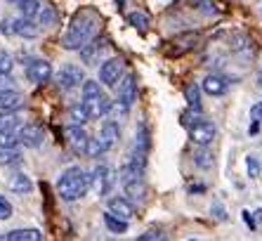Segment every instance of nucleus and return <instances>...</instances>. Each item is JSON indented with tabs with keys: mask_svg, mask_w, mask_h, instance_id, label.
Returning a JSON list of instances; mask_svg holds the SVG:
<instances>
[{
	"mask_svg": "<svg viewBox=\"0 0 262 241\" xmlns=\"http://www.w3.org/2000/svg\"><path fill=\"white\" fill-rule=\"evenodd\" d=\"M99 24H102V19H99V14L95 10H80V12H76L67 33H64V38H61L64 50H83L88 43L97 38Z\"/></svg>",
	"mask_w": 262,
	"mask_h": 241,
	"instance_id": "1",
	"label": "nucleus"
},
{
	"mask_svg": "<svg viewBox=\"0 0 262 241\" xmlns=\"http://www.w3.org/2000/svg\"><path fill=\"white\" fill-rule=\"evenodd\" d=\"M90 185H92L90 175L80 168V166H71V168H67L59 175V180H57V192H59L61 199L71 204V201L83 199L88 194V189H90Z\"/></svg>",
	"mask_w": 262,
	"mask_h": 241,
	"instance_id": "2",
	"label": "nucleus"
},
{
	"mask_svg": "<svg viewBox=\"0 0 262 241\" xmlns=\"http://www.w3.org/2000/svg\"><path fill=\"white\" fill-rule=\"evenodd\" d=\"M144 170L146 168H140L135 163L125 161L118 170V180H121L123 189L128 194L133 201H144L146 196V182H144Z\"/></svg>",
	"mask_w": 262,
	"mask_h": 241,
	"instance_id": "3",
	"label": "nucleus"
},
{
	"mask_svg": "<svg viewBox=\"0 0 262 241\" xmlns=\"http://www.w3.org/2000/svg\"><path fill=\"white\" fill-rule=\"evenodd\" d=\"M83 104H85V109L90 111L92 118H102V116H106L111 111V99L109 95L102 90V85L95 83V81H85L83 83Z\"/></svg>",
	"mask_w": 262,
	"mask_h": 241,
	"instance_id": "4",
	"label": "nucleus"
},
{
	"mask_svg": "<svg viewBox=\"0 0 262 241\" xmlns=\"http://www.w3.org/2000/svg\"><path fill=\"white\" fill-rule=\"evenodd\" d=\"M187 126H189V139L196 147H210V142L217 135V128H215L213 120L201 118V116L194 120H187Z\"/></svg>",
	"mask_w": 262,
	"mask_h": 241,
	"instance_id": "5",
	"label": "nucleus"
},
{
	"mask_svg": "<svg viewBox=\"0 0 262 241\" xmlns=\"http://www.w3.org/2000/svg\"><path fill=\"white\" fill-rule=\"evenodd\" d=\"M114 185H116V173H114V168L106 166V163H99L97 168L92 170V189H95L99 196H106V194L114 189Z\"/></svg>",
	"mask_w": 262,
	"mask_h": 241,
	"instance_id": "6",
	"label": "nucleus"
},
{
	"mask_svg": "<svg viewBox=\"0 0 262 241\" xmlns=\"http://www.w3.org/2000/svg\"><path fill=\"white\" fill-rule=\"evenodd\" d=\"M116 88H118V107H121L123 114H128L130 107L137 99V78H135V73H125Z\"/></svg>",
	"mask_w": 262,
	"mask_h": 241,
	"instance_id": "7",
	"label": "nucleus"
},
{
	"mask_svg": "<svg viewBox=\"0 0 262 241\" xmlns=\"http://www.w3.org/2000/svg\"><path fill=\"white\" fill-rule=\"evenodd\" d=\"M85 83V76H83V69L76 67V64H67L61 67V71L57 73V85L61 90H76V88H83Z\"/></svg>",
	"mask_w": 262,
	"mask_h": 241,
	"instance_id": "8",
	"label": "nucleus"
},
{
	"mask_svg": "<svg viewBox=\"0 0 262 241\" xmlns=\"http://www.w3.org/2000/svg\"><path fill=\"white\" fill-rule=\"evenodd\" d=\"M123 78V59L121 57H111L99 67V81L106 88H116Z\"/></svg>",
	"mask_w": 262,
	"mask_h": 241,
	"instance_id": "9",
	"label": "nucleus"
},
{
	"mask_svg": "<svg viewBox=\"0 0 262 241\" xmlns=\"http://www.w3.org/2000/svg\"><path fill=\"white\" fill-rule=\"evenodd\" d=\"M64 135H67V145L71 147L73 154H85L88 142H90V135H88L85 128L78 126V123H69Z\"/></svg>",
	"mask_w": 262,
	"mask_h": 241,
	"instance_id": "10",
	"label": "nucleus"
},
{
	"mask_svg": "<svg viewBox=\"0 0 262 241\" xmlns=\"http://www.w3.org/2000/svg\"><path fill=\"white\" fill-rule=\"evenodd\" d=\"M26 78L36 85H43L52 78V64L45 59H31L26 64Z\"/></svg>",
	"mask_w": 262,
	"mask_h": 241,
	"instance_id": "11",
	"label": "nucleus"
},
{
	"mask_svg": "<svg viewBox=\"0 0 262 241\" xmlns=\"http://www.w3.org/2000/svg\"><path fill=\"white\" fill-rule=\"evenodd\" d=\"M17 135H19V145L29 147V149H38V147L43 145V139H45L43 128L33 126V123H29V126H19Z\"/></svg>",
	"mask_w": 262,
	"mask_h": 241,
	"instance_id": "12",
	"label": "nucleus"
},
{
	"mask_svg": "<svg viewBox=\"0 0 262 241\" xmlns=\"http://www.w3.org/2000/svg\"><path fill=\"white\" fill-rule=\"evenodd\" d=\"M201 90L210 97H222L229 90V78L222 76V73H208L201 83Z\"/></svg>",
	"mask_w": 262,
	"mask_h": 241,
	"instance_id": "13",
	"label": "nucleus"
},
{
	"mask_svg": "<svg viewBox=\"0 0 262 241\" xmlns=\"http://www.w3.org/2000/svg\"><path fill=\"white\" fill-rule=\"evenodd\" d=\"M99 139L104 142L106 151L114 149L121 142V126H118L116 120H104L102 128H99Z\"/></svg>",
	"mask_w": 262,
	"mask_h": 241,
	"instance_id": "14",
	"label": "nucleus"
},
{
	"mask_svg": "<svg viewBox=\"0 0 262 241\" xmlns=\"http://www.w3.org/2000/svg\"><path fill=\"white\" fill-rule=\"evenodd\" d=\"M12 29H14V36H21V38H38V36H40V29H43V26L36 24L33 19L19 17V19H12Z\"/></svg>",
	"mask_w": 262,
	"mask_h": 241,
	"instance_id": "15",
	"label": "nucleus"
},
{
	"mask_svg": "<svg viewBox=\"0 0 262 241\" xmlns=\"http://www.w3.org/2000/svg\"><path fill=\"white\" fill-rule=\"evenodd\" d=\"M26 104L24 95L14 90H0V111H19Z\"/></svg>",
	"mask_w": 262,
	"mask_h": 241,
	"instance_id": "16",
	"label": "nucleus"
},
{
	"mask_svg": "<svg viewBox=\"0 0 262 241\" xmlns=\"http://www.w3.org/2000/svg\"><path fill=\"white\" fill-rule=\"evenodd\" d=\"M109 211L114 213V215H118V217H123V220H130V217L135 215V208H133V204H130L128 199H123V196H111L109 199Z\"/></svg>",
	"mask_w": 262,
	"mask_h": 241,
	"instance_id": "17",
	"label": "nucleus"
},
{
	"mask_svg": "<svg viewBox=\"0 0 262 241\" xmlns=\"http://www.w3.org/2000/svg\"><path fill=\"white\" fill-rule=\"evenodd\" d=\"M104 50H106V41H90L85 48L80 50V57H83L85 64H95Z\"/></svg>",
	"mask_w": 262,
	"mask_h": 241,
	"instance_id": "18",
	"label": "nucleus"
},
{
	"mask_svg": "<svg viewBox=\"0 0 262 241\" xmlns=\"http://www.w3.org/2000/svg\"><path fill=\"white\" fill-rule=\"evenodd\" d=\"M43 234L38 229H12L7 234L0 236V241H40Z\"/></svg>",
	"mask_w": 262,
	"mask_h": 241,
	"instance_id": "19",
	"label": "nucleus"
},
{
	"mask_svg": "<svg viewBox=\"0 0 262 241\" xmlns=\"http://www.w3.org/2000/svg\"><path fill=\"white\" fill-rule=\"evenodd\" d=\"M31 189H33V182H31L29 175H24V173H14L12 177H10V192L19 194V196H24V194H29Z\"/></svg>",
	"mask_w": 262,
	"mask_h": 241,
	"instance_id": "20",
	"label": "nucleus"
},
{
	"mask_svg": "<svg viewBox=\"0 0 262 241\" xmlns=\"http://www.w3.org/2000/svg\"><path fill=\"white\" fill-rule=\"evenodd\" d=\"M90 118H92V116H90V111L85 109V104H83V102H76V104H71V107H69V120H71V123L85 126Z\"/></svg>",
	"mask_w": 262,
	"mask_h": 241,
	"instance_id": "21",
	"label": "nucleus"
},
{
	"mask_svg": "<svg viewBox=\"0 0 262 241\" xmlns=\"http://www.w3.org/2000/svg\"><path fill=\"white\" fill-rule=\"evenodd\" d=\"M17 5H19V12H21V17L33 19V22H36L38 14H40V7H43V3H40V0H19ZM36 24H38V22H36Z\"/></svg>",
	"mask_w": 262,
	"mask_h": 241,
	"instance_id": "22",
	"label": "nucleus"
},
{
	"mask_svg": "<svg viewBox=\"0 0 262 241\" xmlns=\"http://www.w3.org/2000/svg\"><path fill=\"white\" fill-rule=\"evenodd\" d=\"M194 163L199 166L201 170H210L215 166V156L213 151L208 149V147H199V149L194 151Z\"/></svg>",
	"mask_w": 262,
	"mask_h": 241,
	"instance_id": "23",
	"label": "nucleus"
},
{
	"mask_svg": "<svg viewBox=\"0 0 262 241\" xmlns=\"http://www.w3.org/2000/svg\"><path fill=\"white\" fill-rule=\"evenodd\" d=\"M104 225H106L114 234H125V232H128V220H123V217L114 215L111 211L104 213Z\"/></svg>",
	"mask_w": 262,
	"mask_h": 241,
	"instance_id": "24",
	"label": "nucleus"
},
{
	"mask_svg": "<svg viewBox=\"0 0 262 241\" xmlns=\"http://www.w3.org/2000/svg\"><path fill=\"white\" fill-rule=\"evenodd\" d=\"M184 97H187V102H189V107L194 109V111H201V88L196 83H189L187 88H184Z\"/></svg>",
	"mask_w": 262,
	"mask_h": 241,
	"instance_id": "25",
	"label": "nucleus"
},
{
	"mask_svg": "<svg viewBox=\"0 0 262 241\" xmlns=\"http://www.w3.org/2000/svg\"><path fill=\"white\" fill-rule=\"evenodd\" d=\"M36 22L43 26V29H45V26H52L57 22V10L50 5V3H43V7H40V14H38Z\"/></svg>",
	"mask_w": 262,
	"mask_h": 241,
	"instance_id": "26",
	"label": "nucleus"
},
{
	"mask_svg": "<svg viewBox=\"0 0 262 241\" xmlns=\"http://www.w3.org/2000/svg\"><path fill=\"white\" fill-rule=\"evenodd\" d=\"M21 120L14 111H0V130H19Z\"/></svg>",
	"mask_w": 262,
	"mask_h": 241,
	"instance_id": "27",
	"label": "nucleus"
},
{
	"mask_svg": "<svg viewBox=\"0 0 262 241\" xmlns=\"http://www.w3.org/2000/svg\"><path fill=\"white\" fill-rule=\"evenodd\" d=\"M19 161H21V154L17 147H0V163L3 166H14Z\"/></svg>",
	"mask_w": 262,
	"mask_h": 241,
	"instance_id": "28",
	"label": "nucleus"
},
{
	"mask_svg": "<svg viewBox=\"0 0 262 241\" xmlns=\"http://www.w3.org/2000/svg\"><path fill=\"white\" fill-rule=\"evenodd\" d=\"M128 24L135 26V29H140V31H146L149 26H151V19H149V14H146V12L137 10V12H133L128 17Z\"/></svg>",
	"mask_w": 262,
	"mask_h": 241,
	"instance_id": "29",
	"label": "nucleus"
},
{
	"mask_svg": "<svg viewBox=\"0 0 262 241\" xmlns=\"http://www.w3.org/2000/svg\"><path fill=\"white\" fill-rule=\"evenodd\" d=\"M104 151H106V147H104V142H102V139H92L90 137V142H88V149H85V154H88V156H90V158H99V156H102V154H104Z\"/></svg>",
	"mask_w": 262,
	"mask_h": 241,
	"instance_id": "30",
	"label": "nucleus"
},
{
	"mask_svg": "<svg viewBox=\"0 0 262 241\" xmlns=\"http://www.w3.org/2000/svg\"><path fill=\"white\" fill-rule=\"evenodd\" d=\"M0 147H19L17 130H0Z\"/></svg>",
	"mask_w": 262,
	"mask_h": 241,
	"instance_id": "31",
	"label": "nucleus"
},
{
	"mask_svg": "<svg viewBox=\"0 0 262 241\" xmlns=\"http://www.w3.org/2000/svg\"><path fill=\"white\" fill-rule=\"evenodd\" d=\"M12 69H14V59L5 50H0V73H12Z\"/></svg>",
	"mask_w": 262,
	"mask_h": 241,
	"instance_id": "32",
	"label": "nucleus"
},
{
	"mask_svg": "<svg viewBox=\"0 0 262 241\" xmlns=\"http://www.w3.org/2000/svg\"><path fill=\"white\" fill-rule=\"evenodd\" d=\"M246 168H248V175L253 177V180H255V177H260V163H257L253 156L246 158Z\"/></svg>",
	"mask_w": 262,
	"mask_h": 241,
	"instance_id": "33",
	"label": "nucleus"
},
{
	"mask_svg": "<svg viewBox=\"0 0 262 241\" xmlns=\"http://www.w3.org/2000/svg\"><path fill=\"white\" fill-rule=\"evenodd\" d=\"M7 217H12V204L5 196H0V220H7Z\"/></svg>",
	"mask_w": 262,
	"mask_h": 241,
	"instance_id": "34",
	"label": "nucleus"
},
{
	"mask_svg": "<svg viewBox=\"0 0 262 241\" xmlns=\"http://www.w3.org/2000/svg\"><path fill=\"white\" fill-rule=\"evenodd\" d=\"M194 5H199V10L206 14H215V5H213V0H191Z\"/></svg>",
	"mask_w": 262,
	"mask_h": 241,
	"instance_id": "35",
	"label": "nucleus"
},
{
	"mask_svg": "<svg viewBox=\"0 0 262 241\" xmlns=\"http://www.w3.org/2000/svg\"><path fill=\"white\" fill-rule=\"evenodd\" d=\"M14 78L10 73H0V90H14Z\"/></svg>",
	"mask_w": 262,
	"mask_h": 241,
	"instance_id": "36",
	"label": "nucleus"
},
{
	"mask_svg": "<svg viewBox=\"0 0 262 241\" xmlns=\"http://www.w3.org/2000/svg\"><path fill=\"white\" fill-rule=\"evenodd\" d=\"M210 213H213V215L217 217L220 223H225V220H227V211H225V206H222V204H217V201H215V204H213V208H210Z\"/></svg>",
	"mask_w": 262,
	"mask_h": 241,
	"instance_id": "37",
	"label": "nucleus"
},
{
	"mask_svg": "<svg viewBox=\"0 0 262 241\" xmlns=\"http://www.w3.org/2000/svg\"><path fill=\"white\" fill-rule=\"evenodd\" d=\"M0 33H3V36H14L12 19H3V22H0Z\"/></svg>",
	"mask_w": 262,
	"mask_h": 241,
	"instance_id": "38",
	"label": "nucleus"
},
{
	"mask_svg": "<svg viewBox=\"0 0 262 241\" xmlns=\"http://www.w3.org/2000/svg\"><path fill=\"white\" fill-rule=\"evenodd\" d=\"M151 239H163V234H161L159 229H149V232L140 234V241H151Z\"/></svg>",
	"mask_w": 262,
	"mask_h": 241,
	"instance_id": "39",
	"label": "nucleus"
},
{
	"mask_svg": "<svg viewBox=\"0 0 262 241\" xmlns=\"http://www.w3.org/2000/svg\"><path fill=\"white\" fill-rule=\"evenodd\" d=\"M250 118L257 120V123H262V102H257L255 107L250 109Z\"/></svg>",
	"mask_w": 262,
	"mask_h": 241,
	"instance_id": "40",
	"label": "nucleus"
},
{
	"mask_svg": "<svg viewBox=\"0 0 262 241\" xmlns=\"http://www.w3.org/2000/svg\"><path fill=\"white\" fill-rule=\"evenodd\" d=\"M244 220H246V225H248V227H250V229L255 227V220H253V215H250V213H248V211H244Z\"/></svg>",
	"mask_w": 262,
	"mask_h": 241,
	"instance_id": "41",
	"label": "nucleus"
},
{
	"mask_svg": "<svg viewBox=\"0 0 262 241\" xmlns=\"http://www.w3.org/2000/svg\"><path fill=\"white\" fill-rule=\"evenodd\" d=\"M257 85H260V88H262V71L257 73Z\"/></svg>",
	"mask_w": 262,
	"mask_h": 241,
	"instance_id": "42",
	"label": "nucleus"
}]
</instances>
